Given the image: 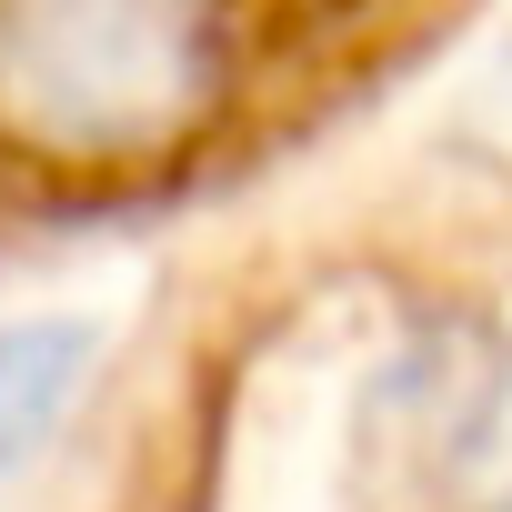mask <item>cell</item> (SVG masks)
I'll use <instances>...</instances> for the list:
<instances>
[{
  "instance_id": "6da1fadb",
  "label": "cell",
  "mask_w": 512,
  "mask_h": 512,
  "mask_svg": "<svg viewBox=\"0 0 512 512\" xmlns=\"http://www.w3.org/2000/svg\"><path fill=\"white\" fill-rule=\"evenodd\" d=\"M11 512H512V141L372 131L151 251Z\"/></svg>"
},
{
  "instance_id": "7a4b0ae2",
  "label": "cell",
  "mask_w": 512,
  "mask_h": 512,
  "mask_svg": "<svg viewBox=\"0 0 512 512\" xmlns=\"http://www.w3.org/2000/svg\"><path fill=\"white\" fill-rule=\"evenodd\" d=\"M492 0H0V282L161 251L352 141Z\"/></svg>"
}]
</instances>
